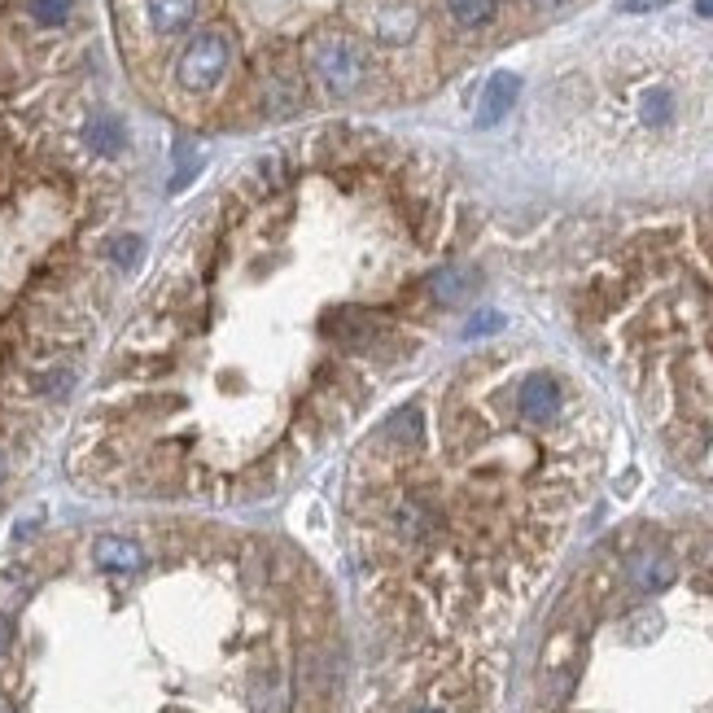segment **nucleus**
<instances>
[{"label": "nucleus", "instance_id": "nucleus-17", "mask_svg": "<svg viewBox=\"0 0 713 713\" xmlns=\"http://www.w3.org/2000/svg\"><path fill=\"white\" fill-rule=\"evenodd\" d=\"M0 591H5L14 604L27 600V591H32V573H27V569H5V573H0Z\"/></svg>", "mask_w": 713, "mask_h": 713}, {"label": "nucleus", "instance_id": "nucleus-23", "mask_svg": "<svg viewBox=\"0 0 713 713\" xmlns=\"http://www.w3.org/2000/svg\"><path fill=\"white\" fill-rule=\"evenodd\" d=\"M0 713H19V709H14V700H10V696H0Z\"/></svg>", "mask_w": 713, "mask_h": 713}, {"label": "nucleus", "instance_id": "nucleus-22", "mask_svg": "<svg viewBox=\"0 0 713 713\" xmlns=\"http://www.w3.org/2000/svg\"><path fill=\"white\" fill-rule=\"evenodd\" d=\"M696 14L700 19H713V0H696Z\"/></svg>", "mask_w": 713, "mask_h": 713}, {"label": "nucleus", "instance_id": "nucleus-14", "mask_svg": "<svg viewBox=\"0 0 713 713\" xmlns=\"http://www.w3.org/2000/svg\"><path fill=\"white\" fill-rule=\"evenodd\" d=\"M302 106V93L293 80H271L267 84V114H293Z\"/></svg>", "mask_w": 713, "mask_h": 713}, {"label": "nucleus", "instance_id": "nucleus-2", "mask_svg": "<svg viewBox=\"0 0 713 713\" xmlns=\"http://www.w3.org/2000/svg\"><path fill=\"white\" fill-rule=\"evenodd\" d=\"M626 114H630V128L648 141H665L674 132H682L687 123V93L674 84V80H643L626 93Z\"/></svg>", "mask_w": 713, "mask_h": 713}, {"label": "nucleus", "instance_id": "nucleus-4", "mask_svg": "<svg viewBox=\"0 0 713 713\" xmlns=\"http://www.w3.org/2000/svg\"><path fill=\"white\" fill-rule=\"evenodd\" d=\"M421 23H425V14H421L416 0H368V14H364L368 36L386 49L412 45L421 36Z\"/></svg>", "mask_w": 713, "mask_h": 713}, {"label": "nucleus", "instance_id": "nucleus-10", "mask_svg": "<svg viewBox=\"0 0 713 713\" xmlns=\"http://www.w3.org/2000/svg\"><path fill=\"white\" fill-rule=\"evenodd\" d=\"M158 36H180L197 23V0H145Z\"/></svg>", "mask_w": 713, "mask_h": 713}, {"label": "nucleus", "instance_id": "nucleus-11", "mask_svg": "<svg viewBox=\"0 0 713 713\" xmlns=\"http://www.w3.org/2000/svg\"><path fill=\"white\" fill-rule=\"evenodd\" d=\"M395 525H399V534L408 539V543H430L434 534H438V512L430 508V504H421V499H403L399 504V512H395Z\"/></svg>", "mask_w": 713, "mask_h": 713}, {"label": "nucleus", "instance_id": "nucleus-20", "mask_svg": "<svg viewBox=\"0 0 713 713\" xmlns=\"http://www.w3.org/2000/svg\"><path fill=\"white\" fill-rule=\"evenodd\" d=\"M408 713H451V704L447 700H425V704H412Z\"/></svg>", "mask_w": 713, "mask_h": 713}, {"label": "nucleus", "instance_id": "nucleus-19", "mask_svg": "<svg viewBox=\"0 0 713 713\" xmlns=\"http://www.w3.org/2000/svg\"><path fill=\"white\" fill-rule=\"evenodd\" d=\"M14 648V621L5 617V613H0V656H5Z\"/></svg>", "mask_w": 713, "mask_h": 713}, {"label": "nucleus", "instance_id": "nucleus-1", "mask_svg": "<svg viewBox=\"0 0 713 713\" xmlns=\"http://www.w3.org/2000/svg\"><path fill=\"white\" fill-rule=\"evenodd\" d=\"M306 67L315 75V84L328 97H354L364 93L373 80V62L364 53L360 40H350L346 32H319L306 45Z\"/></svg>", "mask_w": 713, "mask_h": 713}, {"label": "nucleus", "instance_id": "nucleus-21", "mask_svg": "<svg viewBox=\"0 0 713 713\" xmlns=\"http://www.w3.org/2000/svg\"><path fill=\"white\" fill-rule=\"evenodd\" d=\"M530 5H534V10H547V14H552V10H565L569 0H530Z\"/></svg>", "mask_w": 713, "mask_h": 713}, {"label": "nucleus", "instance_id": "nucleus-12", "mask_svg": "<svg viewBox=\"0 0 713 713\" xmlns=\"http://www.w3.org/2000/svg\"><path fill=\"white\" fill-rule=\"evenodd\" d=\"M443 5H447V19L464 32H482L499 14V0H443Z\"/></svg>", "mask_w": 713, "mask_h": 713}, {"label": "nucleus", "instance_id": "nucleus-18", "mask_svg": "<svg viewBox=\"0 0 713 713\" xmlns=\"http://www.w3.org/2000/svg\"><path fill=\"white\" fill-rule=\"evenodd\" d=\"M499 324H504V319H499L495 311H482V315H473V319H469V328H464V337H478V333H495Z\"/></svg>", "mask_w": 713, "mask_h": 713}, {"label": "nucleus", "instance_id": "nucleus-13", "mask_svg": "<svg viewBox=\"0 0 713 713\" xmlns=\"http://www.w3.org/2000/svg\"><path fill=\"white\" fill-rule=\"evenodd\" d=\"M123 141H128V132H123V123L119 119H97L93 128H88V145L97 149V154H119L123 149Z\"/></svg>", "mask_w": 713, "mask_h": 713}, {"label": "nucleus", "instance_id": "nucleus-3", "mask_svg": "<svg viewBox=\"0 0 713 713\" xmlns=\"http://www.w3.org/2000/svg\"><path fill=\"white\" fill-rule=\"evenodd\" d=\"M232 53H237V45H232L228 32H219V27L197 32V36L180 49V58H176V84H180L184 93H210V88L228 75Z\"/></svg>", "mask_w": 713, "mask_h": 713}, {"label": "nucleus", "instance_id": "nucleus-5", "mask_svg": "<svg viewBox=\"0 0 713 713\" xmlns=\"http://www.w3.org/2000/svg\"><path fill=\"white\" fill-rule=\"evenodd\" d=\"M560 408H565V390H560V382H556L552 373H530V377L521 382V390H517V412H521V421H530V425H552V421L560 416Z\"/></svg>", "mask_w": 713, "mask_h": 713}, {"label": "nucleus", "instance_id": "nucleus-15", "mask_svg": "<svg viewBox=\"0 0 713 713\" xmlns=\"http://www.w3.org/2000/svg\"><path fill=\"white\" fill-rule=\"evenodd\" d=\"M27 10H32V19L40 27H62L71 19V0H32Z\"/></svg>", "mask_w": 713, "mask_h": 713}, {"label": "nucleus", "instance_id": "nucleus-8", "mask_svg": "<svg viewBox=\"0 0 713 713\" xmlns=\"http://www.w3.org/2000/svg\"><path fill=\"white\" fill-rule=\"evenodd\" d=\"M93 565L101 573H141L145 569V547L123 534H101L93 543Z\"/></svg>", "mask_w": 713, "mask_h": 713}, {"label": "nucleus", "instance_id": "nucleus-16", "mask_svg": "<svg viewBox=\"0 0 713 713\" xmlns=\"http://www.w3.org/2000/svg\"><path fill=\"white\" fill-rule=\"evenodd\" d=\"M141 254H145V241H141V237H119V241L110 245V258H114L119 267H136Z\"/></svg>", "mask_w": 713, "mask_h": 713}, {"label": "nucleus", "instance_id": "nucleus-7", "mask_svg": "<svg viewBox=\"0 0 713 713\" xmlns=\"http://www.w3.org/2000/svg\"><path fill=\"white\" fill-rule=\"evenodd\" d=\"M521 101V80L512 71H495L482 88V101H478V128H495L512 114V106Z\"/></svg>", "mask_w": 713, "mask_h": 713}, {"label": "nucleus", "instance_id": "nucleus-9", "mask_svg": "<svg viewBox=\"0 0 713 713\" xmlns=\"http://www.w3.org/2000/svg\"><path fill=\"white\" fill-rule=\"evenodd\" d=\"M430 293H434V302H443V306L469 302V298L478 293V271H473V267H460V263L438 267V271L430 276Z\"/></svg>", "mask_w": 713, "mask_h": 713}, {"label": "nucleus", "instance_id": "nucleus-6", "mask_svg": "<svg viewBox=\"0 0 713 713\" xmlns=\"http://www.w3.org/2000/svg\"><path fill=\"white\" fill-rule=\"evenodd\" d=\"M626 578H630V587H635L639 595H661V591H665V587L678 578V569H674L669 552L643 547V552H635V556H630V565H626Z\"/></svg>", "mask_w": 713, "mask_h": 713}]
</instances>
